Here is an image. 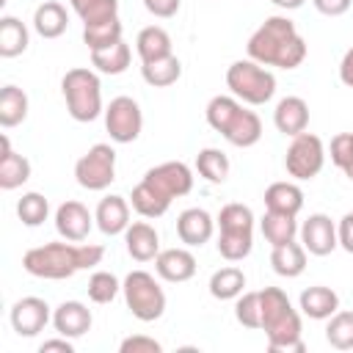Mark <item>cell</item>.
I'll list each match as a JSON object with an SVG mask.
<instances>
[{
  "label": "cell",
  "mask_w": 353,
  "mask_h": 353,
  "mask_svg": "<svg viewBox=\"0 0 353 353\" xmlns=\"http://www.w3.org/2000/svg\"><path fill=\"white\" fill-rule=\"evenodd\" d=\"M193 190V171L182 160H168L143 174L132 188L130 204L141 218H160L168 212L171 201Z\"/></svg>",
  "instance_id": "obj_1"
},
{
  "label": "cell",
  "mask_w": 353,
  "mask_h": 353,
  "mask_svg": "<svg viewBox=\"0 0 353 353\" xmlns=\"http://www.w3.org/2000/svg\"><path fill=\"white\" fill-rule=\"evenodd\" d=\"M248 58L262 66L298 69L306 58V41L290 17H268L245 44Z\"/></svg>",
  "instance_id": "obj_2"
},
{
  "label": "cell",
  "mask_w": 353,
  "mask_h": 353,
  "mask_svg": "<svg viewBox=\"0 0 353 353\" xmlns=\"http://www.w3.org/2000/svg\"><path fill=\"white\" fill-rule=\"evenodd\" d=\"M102 256H105V248L94 243H72V240L44 243V245L25 251L22 268L36 279L61 281V279H72L77 270H88L99 265Z\"/></svg>",
  "instance_id": "obj_3"
},
{
  "label": "cell",
  "mask_w": 353,
  "mask_h": 353,
  "mask_svg": "<svg viewBox=\"0 0 353 353\" xmlns=\"http://www.w3.org/2000/svg\"><path fill=\"white\" fill-rule=\"evenodd\" d=\"M262 298V331L268 336V350L270 353H303V339H301V314L292 309L290 298L279 287H265L259 290Z\"/></svg>",
  "instance_id": "obj_4"
},
{
  "label": "cell",
  "mask_w": 353,
  "mask_h": 353,
  "mask_svg": "<svg viewBox=\"0 0 353 353\" xmlns=\"http://www.w3.org/2000/svg\"><path fill=\"white\" fill-rule=\"evenodd\" d=\"M207 124L221 132L232 146L248 149L262 138V121L254 110L243 108L237 97H212L207 102Z\"/></svg>",
  "instance_id": "obj_5"
},
{
  "label": "cell",
  "mask_w": 353,
  "mask_h": 353,
  "mask_svg": "<svg viewBox=\"0 0 353 353\" xmlns=\"http://www.w3.org/2000/svg\"><path fill=\"white\" fill-rule=\"evenodd\" d=\"M215 223H218V243H215L218 254L226 262L245 259L254 248V212H251V207H245L240 201L223 204Z\"/></svg>",
  "instance_id": "obj_6"
},
{
  "label": "cell",
  "mask_w": 353,
  "mask_h": 353,
  "mask_svg": "<svg viewBox=\"0 0 353 353\" xmlns=\"http://www.w3.org/2000/svg\"><path fill=\"white\" fill-rule=\"evenodd\" d=\"M61 94L66 99V110L74 121H94L102 110V83L94 69L74 66L61 80Z\"/></svg>",
  "instance_id": "obj_7"
},
{
  "label": "cell",
  "mask_w": 353,
  "mask_h": 353,
  "mask_svg": "<svg viewBox=\"0 0 353 353\" xmlns=\"http://www.w3.org/2000/svg\"><path fill=\"white\" fill-rule=\"evenodd\" d=\"M226 85H229L232 97H237L245 105H265L276 94V77H273V72H268L262 63H256L251 58L234 61L226 69Z\"/></svg>",
  "instance_id": "obj_8"
},
{
  "label": "cell",
  "mask_w": 353,
  "mask_h": 353,
  "mask_svg": "<svg viewBox=\"0 0 353 353\" xmlns=\"http://www.w3.org/2000/svg\"><path fill=\"white\" fill-rule=\"evenodd\" d=\"M121 292H124V303L127 309L132 312L135 320L141 323H154L163 317L165 312V292L163 287L157 284V279L146 270H132L124 276V284H121Z\"/></svg>",
  "instance_id": "obj_9"
},
{
  "label": "cell",
  "mask_w": 353,
  "mask_h": 353,
  "mask_svg": "<svg viewBox=\"0 0 353 353\" xmlns=\"http://www.w3.org/2000/svg\"><path fill=\"white\" fill-rule=\"evenodd\" d=\"M325 165V146L314 132H301L290 141L284 168L292 179H314Z\"/></svg>",
  "instance_id": "obj_10"
},
{
  "label": "cell",
  "mask_w": 353,
  "mask_h": 353,
  "mask_svg": "<svg viewBox=\"0 0 353 353\" xmlns=\"http://www.w3.org/2000/svg\"><path fill=\"white\" fill-rule=\"evenodd\" d=\"M74 179L85 190H105L116 179V149L110 143H94L74 163Z\"/></svg>",
  "instance_id": "obj_11"
},
{
  "label": "cell",
  "mask_w": 353,
  "mask_h": 353,
  "mask_svg": "<svg viewBox=\"0 0 353 353\" xmlns=\"http://www.w3.org/2000/svg\"><path fill=\"white\" fill-rule=\"evenodd\" d=\"M105 130L116 143H132L143 130L141 105L132 97H116L105 108Z\"/></svg>",
  "instance_id": "obj_12"
},
{
  "label": "cell",
  "mask_w": 353,
  "mask_h": 353,
  "mask_svg": "<svg viewBox=\"0 0 353 353\" xmlns=\"http://www.w3.org/2000/svg\"><path fill=\"white\" fill-rule=\"evenodd\" d=\"M301 234V245L312 254V256H328L336 245H339V237H336V223L325 215V212H312L303 226L298 229Z\"/></svg>",
  "instance_id": "obj_13"
},
{
  "label": "cell",
  "mask_w": 353,
  "mask_h": 353,
  "mask_svg": "<svg viewBox=\"0 0 353 353\" xmlns=\"http://www.w3.org/2000/svg\"><path fill=\"white\" fill-rule=\"evenodd\" d=\"M52 320L50 306L44 298L36 295H25L11 306V328L19 336H36L39 331H44V325Z\"/></svg>",
  "instance_id": "obj_14"
},
{
  "label": "cell",
  "mask_w": 353,
  "mask_h": 353,
  "mask_svg": "<svg viewBox=\"0 0 353 353\" xmlns=\"http://www.w3.org/2000/svg\"><path fill=\"white\" fill-rule=\"evenodd\" d=\"M94 226V215L88 212L85 204L80 201H63L58 210H55V232L63 237V240H72V243H83L88 237Z\"/></svg>",
  "instance_id": "obj_15"
},
{
  "label": "cell",
  "mask_w": 353,
  "mask_h": 353,
  "mask_svg": "<svg viewBox=\"0 0 353 353\" xmlns=\"http://www.w3.org/2000/svg\"><path fill=\"white\" fill-rule=\"evenodd\" d=\"M212 232H215V221L201 207H188L176 218V234L188 248H201L204 243H210Z\"/></svg>",
  "instance_id": "obj_16"
},
{
  "label": "cell",
  "mask_w": 353,
  "mask_h": 353,
  "mask_svg": "<svg viewBox=\"0 0 353 353\" xmlns=\"http://www.w3.org/2000/svg\"><path fill=\"white\" fill-rule=\"evenodd\" d=\"M154 270L163 281L182 284L196 276V256L188 248H165L154 256Z\"/></svg>",
  "instance_id": "obj_17"
},
{
  "label": "cell",
  "mask_w": 353,
  "mask_h": 353,
  "mask_svg": "<svg viewBox=\"0 0 353 353\" xmlns=\"http://www.w3.org/2000/svg\"><path fill=\"white\" fill-rule=\"evenodd\" d=\"M91 309L80 301H63L55 312H52V325L61 336H69V339H77L83 334L91 331Z\"/></svg>",
  "instance_id": "obj_18"
},
{
  "label": "cell",
  "mask_w": 353,
  "mask_h": 353,
  "mask_svg": "<svg viewBox=\"0 0 353 353\" xmlns=\"http://www.w3.org/2000/svg\"><path fill=\"white\" fill-rule=\"evenodd\" d=\"M273 124H276V130L281 135H290V138L306 132V127H309V105H306V99H301V97L279 99V105L273 110Z\"/></svg>",
  "instance_id": "obj_19"
},
{
  "label": "cell",
  "mask_w": 353,
  "mask_h": 353,
  "mask_svg": "<svg viewBox=\"0 0 353 353\" xmlns=\"http://www.w3.org/2000/svg\"><path fill=\"white\" fill-rule=\"evenodd\" d=\"M94 221L99 226L102 234L113 237V234H124L130 226V201L124 196H105L97 204Z\"/></svg>",
  "instance_id": "obj_20"
},
{
  "label": "cell",
  "mask_w": 353,
  "mask_h": 353,
  "mask_svg": "<svg viewBox=\"0 0 353 353\" xmlns=\"http://www.w3.org/2000/svg\"><path fill=\"white\" fill-rule=\"evenodd\" d=\"M124 245H127V254L135 262H149V259H154L160 254V234H157V229L152 223L135 221L124 232Z\"/></svg>",
  "instance_id": "obj_21"
},
{
  "label": "cell",
  "mask_w": 353,
  "mask_h": 353,
  "mask_svg": "<svg viewBox=\"0 0 353 353\" xmlns=\"http://www.w3.org/2000/svg\"><path fill=\"white\" fill-rule=\"evenodd\" d=\"M30 179V160L11 149L8 135H0V188L14 190Z\"/></svg>",
  "instance_id": "obj_22"
},
{
  "label": "cell",
  "mask_w": 353,
  "mask_h": 353,
  "mask_svg": "<svg viewBox=\"0 0 353 353\" xmlns=\"http://www.w3.org/2000/svg\"><path fill=\"white\" fill-rule=\"evenodd\" d=\"M298 306L309 320H328L334 312H339V295L331 287L314 284V287H306L301 292Z\"/></svg>",
  "instance_id": "obj_23"
},
{
  "label": "cell",
  "mask_w": 353,
  "mask_h": 353,
  "mask_svg": "<svg viewBox=\"0 0 353 353\" xmlns=\"http://www.w3.org/2000/svg\"><path fill=\"white\" fill-rule=\"evenodd\" d=\"M66 25H69V14L55 0H44L33 11V30L41 39H58V36H63L66 33Z\"/></svg>",
  "instance_id": "obj_24"
},
{
  "label": "cell",
  "mask_w": 353,
  "mask_h": 353,
  "mask_svg": "<svg viewBox=\"0 0 353 353\" xmlns=\"http://www.w3.org/2000/svg\"><path fill=\"white\" fill-rule=\"evenodd\" d=\"M303 207V190L295 182H273L265 190V210L298 215Z\"/></svg>",
  "instance_id": "obj_25"
},
{
  "label": "cell",
  "mask_w": 353,
  "mask_h": 353,
  "mask_svg": "<svg viewBox=\"0 0 353 353\" xmlns=\"http://www.w3.org/2000/svg\"><path fill=\"white\" fill-rule=\"evenodd\" d=\"M270 268L284 279H298L306 270V248L295 240H290L284 245H276L270 251Z\"/></svg>",
  "instance_id": "obj_26"
},
{
  "label": "cell",
  "mask_w": 353,
  "mask_h": 353,
  "mask_svg": "<svg viewBox=\"0 0 353 353\" xmlns=\"http://www.w3.org/2000/svg\"><path fill=\"white\" fill-rule=\"evenodd\" d=\"M135 50H138L141 63H149V61L174 55V52H171V36H168V30L160 28V25L143 28V30L138 33V39H135Z\"/></svg>",
  "instance_id": "obj_27"
},
{
  "label": "cell",
  "mask_w": 353,
  "mask_h": 353,
  "mask_svg": "<svg viewBox=\"0 0 353 353\" xmlns=\"http://www.w3.org/2000/svg\"><path fill=\"white\" fill-rule=\"evenodd\" d=\"M259 229H262V237L276 248V245H284L290 240H295L298 234V223H295V215H287V212H270L265 210L262 221H259Z\"/></svg>",
  "instance_id": "obj_28"
},
{
  "label": "cell",
  "mask_w": 353,
  "mask_h": 353,
  "mask_svg": "<svg viewBox=\"0 0 353 353\" xmlns=\"http://www.w3.org/2000/svg\"><path fill=\"white\" fill-rule=\"evenodd\" d=\"M141 77L152 85V88H168L182 77V63L176 55H165L149 63H141Z\"/></svg>",
  "instance_id": "obj_29"
},
{
  "label": "cell",
  "mask_w": 353,
  "mask_h": 353,
  "mask_svg": "<svg viewBox=\"0 0 353 353\" xmlns=\"http://www.w3.org/2000/svg\"><path fill=\"white\" fill-rule=\"evenodd\" d=\"M130 58H132V52H130L127 41L121 39V41L105 47V50H94L91 52V66L102 74H121V72H127Z\"/></svg>",
  "instance_id": "obj_30"
},
{
  "label": "cell",
  "mask_w": 353,
  "mask_h": 353,
  "mask_svg": "<svg viewBox=\"0 0 353 353\" xmlns=\"http://www.w3.org/2000/svg\"><path fill=\"white\" fill-rule=\"evenodd\" d=\"M28 119V94L17 85H3L0 91V127H17Z\"/></svg>",
  "instance_id": "obj_31"
},
{
  "label": "cell",
  "mask_w": 353,
  "mask_h": 353,
  "mask_svg": "<svg viewBox=\"0 0 353 353\" xmlns=\"http://www.w3.org/2000/svg\"><path fill=\"white\" fill-rule=\"evenodd\" d=\"M243 287H245V273L234 265L221 268L210 276V295L218 301H232V298L243 295Z\"/></svg>",
  "instance_id": "obj_32"
},
{
  "label": "cell",
  "mask_w": 353,
  "mask_h": 353,
  "mask_svg": "<svg viewBox=\"0 0 353 353\" xmlns=\"http://www.w3.org/2000/svg\"><path fill=\"white\" fill-rule=\"evenodd\" d=\"M25 50H28V28L17 17H3L0 19V55L17 58Z\"/></svg>",
  "instance_id": "obj_33"
},
{
  "label": "cell",
  "mask_w": 353,
  "mask_h": 353,
  "mask_svg": "<svg viewBox=\"0 0 353 353\" xmlns=\"http://www.w3.org/2000/svg\"><path fill=\"white\" fill-rule=\"evenodd\" d=\"M121 22L119 17L116 19H105V22H97V25H83V44L94 52V50H105L116 41H121Z\"/></svg>",
  "instance_id": "obj_34"
},
{
  "label": "cell",
  "mask_w": 353,
  "mask_h": 353,
  "mask_svg": "<svg viewBox=\"0 0 353 353\" xmlns=\"http://www.w3.org/2000/svg\"><path fill=\"white\" fill-rule=\"evenodd\" d=\"M196 171H199L210 185H221V182H226V176H229V157H226L221 149L207 146V149H201V152L196 154Z\"/></svg>",
  "instance_id": "obj_35"
},
{
  "label": "cell",
  "mask_w": 353,
  "mask_h": 353,
  "mask_svg": "<svg viewBox=\"0 0 353 353\" xmlns=\"http://www.w3.org/2000/svg\"><path fill=\"white\" fill-rule=\"evenodd\" d=\"M325 342L336 350H353V312H334L328 317Z\"/></svg>",
  "instance_id": "obj_36"
},
{
  "label": "cell",
  "mask_w": 353,
  "mask_h": 353,
  "mask_svg": "<svg viewBox=\"0 0 353 353\" xmlns=\"http://www.w3.org/2000/svg\"><path fill=\"white\" fill-rule=\"evenodd\" d=\"M83 25H97L119 17V0H69Z\"/></svg>",
  "instance_id": "obj_37"
},
{
  "label": "cell",
  "mask_w": 353,
  "mask_h": 353,
  "mask_svg": "<svg viewBox=\"0 0 353 353\" xmlns=\"http://www.w3.org/2000/svg\"><path fill=\"white\" fill-rule=\"evenodd\" d=\"M17 215L25 226H41L50 215V204L41 193H25L19 201H17Z\"/></svg>",
  "instance_id": "obj_38"
},
{
  "label": "cell",
  "mask_w": 353,
  "mask_h": 353,
  "mask_svg": "<svg viewBox=\"0 0 353 353\" xmlns=\"http://www.w3.org/2000/svg\"><path fill=\"white\" fill-rule=\"evenodd\" d=\"M234 317L243 328H262V298L259 292H243L234 303Z\"/></svg>",
  "instance_id": "obj_39"
},
{
  "label": "cell",
  "mask_w": 353,
  "mask_h": 353,
  "mask_svg": "<svg viewBox=\"0 0 353 353\" xmlns=\"http://www.w3.org/2000/svg\"><path fill=\"white\" fill-rule=\"evenodd\" d=\"M85 290H88V298H91L94 303H110V301L119 295L121 284H119V279H116L113 273H108V270H97V273H91Z\"/></svg>",
  "instance_id": "obj_40"
},
{
  "label": "cell",
  "mask_w": 353,
  "mask_h": 353,
  "mask_svg": "<svg viewBox=\"0 0 353 353\" xmlns=\"http://www.w3.org/2000/svg\"><path fill=\"white\" fill-rule=\"evenodd\" d=\"M331 163L353 182V132H339L331 138Z\"/></svg>",
  "instance_id": "obj_41"
},
{
  "label": "cell",
  "mask_w": 353,
  "mask_h": 353,
  "mask_svg": "<svg viewBox=\"0 0 353 353\" xmlns=\"http://www.w3.org/2000/svg\"><path fill=\"white\" fill-rule=\"evenodd\" d=\"M119 350H121V353H160V350H163V345H160L157 339H152V336L135 334V336L121 339Z\"/></svg>",
  "instance_id": "obj_42"
},
{
  "label": "cell",
  "mask_w": 353,
  "mask_h": 353,
  "mask_svg": "<svg viewBox=\"0 0 353 353\" xmlns=\"http://www.w3.org/2000/svg\"><path fill=\"white\" fill-rule=\"evenodd\" d=\"M143 8L152 14V17H160V19H168L179 11V0H143Z\"/></svg>",
  "instance_id": "obj_43"
},
{
  "label": "cell",
  "mask_w": 353,
  "mask_h": 353,
  "mask_svg": "<svg viewBox=\"0 0 353 353\" xmlns=\"http://www.w3.org/2000/svg\"><path fill=\"white\" fill-rule=\"evenodd\" d=\"M336 237H339V245L353 254V212H345L342 221L336 223Z\"/></svg>",
  "instance_id": "obj_44"
},
{
  "label": "cell",
  "mask_w": 353,
  "mask_h": 353,
  "mask_svg": "<svg viewBox=\"0 0 353 353\" xmlns=\"http://www.w3.org/2000/svg\"><path fill=\"white\" fill-rule=\"evenodd\" d=\"M312 3H314V8H317L320 14H325V17H342V14L350 8L353 0H312Z\"/></svg>",
  "instance_id": "obj_45"
},
{
  "label": "cell",
  "mask_w": 353,
  "mask_h": 353,
  "mask_svg": "<svg viewBox=\"0 0 353 353\" xmlns=\"http://www.w3.org/2000/svg\"><path fill=\"white\" fill-rule=\"evenodd\" d=\"M339 80L347 85V88H353V47L342 55V61H339Z\"/></svg>",
  "instance_id": "obj_46"
},
{
  "label": "cell",
  "mask_w": 353,
  "mask_h": 353,
  "mask_svg": "<svg viewBox=\"0 0 353 353\" xmlns=\"http://www.w3.org/2000/svg\"><path fill=\"white\" fill-rule=\"evenodd\" d=\"M50 350H61V353H74V345H72V339H69V336H61V339H47V342H41L39 353H50Z\"/></svg>",
  "instance_id": "obj_47"
},
{
  "label": "cell",
  "mask_w": 353,
  "mask_h": 353,
  "mask_svg": "<svg viewBox=\"0 0 353 353\" xmlns=\"http://www.w3.org/2000/svg\"><path fill=\"white\" fill-rule=\"evenodd\" d=\"M270 3L279 6V8H284V11H295V8L303 6V0H270Z\"/></svg>",
  "instance_id": "obj_48"
}]
</instances>
